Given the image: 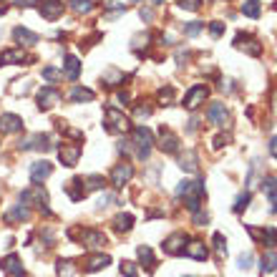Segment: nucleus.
Here are the masks:
<instances>
[{
    "label": "nucleus",
    "instance_id": "3",
    "mask_svg": "<svg viewBox=\"0 0 277 277\" xmlns=\"http://www.w3.org/2000/svg\"><path fill=\"white\" fill-rule=\"evenodd\" d=\"M68 237H78L81 245L98 249V247L106 245V235L103 232H96V229H68Z\"/></svg>",
    "mask_w": 277,
    "mask_h": 277
},
{
    "label": "nucleus",
    "instance_id": "45",
    "mask_svg": "<svg viewBox=\"0 0 277 277\" xmlns=\"http://www.w3.org/2000/svg\"><path fill=\"white\" fill-rule=\"evenodd\" d=\"M252 252H245V254H240V260H237V265H240V270H249L252 267Z\"/></svg>",
    "mask_w": 277,
    "mask_h": 277
},
{
    "label": "nucleus",
    "instance_id": "49",
    "mask_svg": "<svg viewBox=\"0 0 277 277\" xmlns=\"http://www.w3.org/2000/svg\"><path fill=\"white\" fill-rule=\"evenodd\" d=\"M262 242H267L270 247L277 245V229H267V232H265V237H262Z\"/></svg>",
    "mask_w": 277,
    "mask_h": 277
},
{
    "label": "nucleus",
    "instance_id": "41",
    "mask_svg": "<svg viewBox=\"0 0 277 277\" xmlns=\"http://www.w3.org/2000/svg\"><path fill=\"white\" fill-rule=\"evenodd\" d=\"M152 116V106H141V103H136V109H134V119H149Z\"/></svg>",
    "mask_w": 277,
    "mask_h": 277
},
{
    "label": "nucleus",
    "instance_id": "54",
    "mask_svg": "<svg viewBox=\"0 0 277 277\" xmlns=\"http://www.w3.org/2000/svg\"><path fill=\"white\" fill-rule=\"evenodd\" d=\"M141 18H144V20H152V18H154V13H152L149 8H146V10L141 8Z\"/></svg>",
    "mask_w": 277,
    "mask_h": 277
},
{
    "label": "nucleus",
    "instance_id": "17",
    "mask_svg": "<svg viewBox=\"0 0 277 277\" xmlns=\"http://www.w3.org/2000/svg\"><path fill=\"white\" fill-rule=\"evenodd\" d=\"M207 119L215 123V126H227V121H229V114H227L224 103H212V106L207 109Z\"/></svg>",
    "mask_w": 277,
    "mask_h": 277
},
{
    "label": "nucleus",
    "instance_id": "20",
    "mask_svg": "<svg viewBox=\"0 0 277 277\" xmlns=\"http://www.w3.org/2000/svg\"><path fill=\"white\" fill-rule=\"evenodd\" d=\"M184 254H189L191 260H207L209 249H207V245H204L202 240H191V242L184 247Z\"/></svg>",
    "mask_w": 277,
    "mask_h": 277
},
{
    "label": "nucleus",
    "instance_id": "43",
    "mask_svg": "<svg viewBox=\"0 0 277 277\" xmlns=\"http://www.w3.org/2000/svg\"><path fill=\"white\" fill-rule=\"evenodd\" d=\"M86 189H103V186H106V179H103V177H98V174H93V177H89V179H86Z\"/></svg>",
    "mask_w": 277,
    "mask_h": 277
},
{
    "label": "nucleus",
    "instance_id": "9",
    "mask_svg": "<svg viewBox=\"0 0 277 277\" xmlns=\"http://www.w3.org/2000/svg\"><path fill=\"white\" fill-rule=\"evenodd\" d=\"M159 146H161V152H166V154H177V152H179V136H177L174 131H169L166 126H161V129H159Z\"/></svg>",
    "mask_w": 277,
    "mask_h": 277
},
{
    "label": "nucleus",
    "instance_id": "39",
    "mask_svg": "<svg viewBox=\"0 0 277 277\" xmlns=\"http://www.w3.org/2000/svg\"><path fill=\"white\" fill-rule=\"evenodd\" d=\"M103 81H106V86H116V83H123V76L119 71H109V73L103 76Z\"/></svg>",
    "mask_w": 277,
    "mask_h": 277
},
{
    "label": "nucleus",
    "instance_id": "8",
    "mask_svg": "<svg viewBox=\"0 0 277 277\" xmlns=\"http://www.w3.org/2000/svg\"><path fill=\"white\" fill-rule=\"evenodd\" d=\"M209 96V89L207 86H202V83H197V86H191L184 96V106L189 111H194V109H199V103H204V98Z\"/></svg>",
    "mask_w": 277,
    "mask_h": 277
},
{
    "label": "nucleus",
    "instance_id": "25",
    "mask_svg": "<svg viewBox=\"0 0 277 277\" xmlns=\"http://www.w3.org/2000/svg\"><path fill=\"white\" fill-rule=\"evenodd\" d=\"M275 270H277V252L267 249V252L262 254V260H260V272H262V275H270V272H275Z\"/></svg>",
    "mask_w": 277,
    "mask_h": 277
},
{
    "label": "nucleus",
    "instance_id": "50",
    "mask_svg": "<svg viewBox=\"0 0 277 277\" xmlns=\"http://www.w3.org/2000/svg\"><path fill=\"white\" fill-rule=\"evenodd\" d=\"M209 33H212L215 38H219V35L224 33V23H219V20H215V23H209Z\"/></svg>",
    "mask_w": 277,
    "mask_h": 277
},
{
    "label": "nucleus",
    "instance_id": "16",
    "mask_svg": "<svg viewBox=\"0 0 277 277\" xmlns=\"http://www.w3.org/2000/svg\"><path fill=\"white\" fill-rule=\"evenodd\" d=\"M0 131L3 134H18V131H23V119L15 116V114H3L0 116Z\"/></svg>",
    "mask_w": 277,
    "mask_h": 277
},
{
    "label": "nucleus",
    "instance_id": "21",
    "mask_svg": "<svg viewBox=\"0 0 277 277\" xmlns=\"http://www.w3.org/2000/svg\"><path fill=\"white\" fill-rule=\"evenodd\" d=\"M86 186H83V179H71L68 184H66V194L71 197V202H81L83 197H86Z\"/></svg>",
    "mask_w": 277,
    "mask_h": 277
},
{
    "label": "nucleus",
    "instance_id": "15",
    "mask_svg": "<svg viewBox=\"0 0 277 277\" xmlns=\"http://www.w3.org/2000/svg\"><path fill=\"white\" fill-rule=\"evenodd\" d=\"M53 174V166L43 159V161H35V164H31V179L33 184H40V182H46L48 177Z\"/></svg>",
    "mask_w": 277,
    "mask_h": 277
},
{
    "label": "nucleus",
    "instance_id": "22",
    "mask_svg": "<svg viewBox=\"0 0 277 277\" xmlns=\"http://www.w3.org/2000/svg\"><path fill=\"white\" fill-rule=\"evenodd\" d=\"M13 38H15V43H20V46H35L40 38H38V33L28 31V28H23V26H18L15 31H13Z\"/></svg>",
    "mask_w": 277,
    "mask_h": 277
},
{
    "label": "nucleus",
    "instance_id": "35",
    "mask_svg": "<svg viewBox=\"0 0 277 277\" xmlns=\"http://www.w3.org/2000/svg\"><path fill=\"white\" fill-rule=\"evenodd\" d=\"M71 8H73L78 15H81V13L86 15V13L93 10V0H71Z\"/></svg>",
    "mask_w": 277,
    "mask_h": 277
},
{
    "label": "nucleus",
    "instance_id": "1",
    "mask_svg": "<svg viewBox=\"0 0 277 277\" xmlns=\"http://www.w3.org/2000/svg\"><path fill=\"white\" fill-rule=\"evenodd\" d=\"M20 202H23L26 207H28V204H35L43 215H51V209L46 207V204H48V191L40 184H33V186H28L26 191H20Z\"/></svg>",
    "mask_w": 277,
    "mask_h": 277
},
{
    "label": "nucleus",
    "instance_id": "51",
    "mask_svg": "<svg viewBox=\"0 0 277 277\" xmlns=\"http://www.w3.org/2000/svg\"><path fill=\"white\" fill-rule=\"evenodd\" d=\"M116 101H119L121 106H129V101H131V96H129V93H126V91H119V93H116Z\"/></svg>",
    "mask_w": 277,
    "mask_h": 277
},
{
    "label": "nucleus",
    "instance_id": "27",
    "mask_svg": "<svg viewBox=\"0 0 277 277\" xmlns=\"http://www.w3.org/2000/svg\"><path fill=\"white\" fill-rule=\"evenodd\" d=\"M136 254H139V262L141 265H146V270H154L156 260H154V252H152V247L149 245H141L136 249Z\"/></svg>",
    "mask_w": 277,
    "mask_h": 277
},
{
    "label": "nucleus",
    "instance_id": "23",
    "mask_svg": "<svg viewBox=\"0 0 277 277\" xmlns=\"http://www.w3.org/2000/svg\"><path fill=\"white\" fill-rule=\"evenodd\" d=\"M63 73L68 81H76L78 73H81V61L76 56H66V63H63Z\"/></svg>",
    "mask_w": 277,
    "mask_h": 277
},
{
    "label": "nucleus",
    "instance_id": "13",
    "mask_svg": "<svg viewBox=\"0 0 277 277\" xmlns=\"http://www.w3.org/2000/svg\"><path fill=\"white\" fill-rule=\"evenodd\" d=\"M235 46H237L240 51L249 53V56H254V58H257V56H262V43H260V40H254V38H249V35H242V33H240V35L235 38Z\"/></svg>",
    "mask_w": 277,
    "mask_h": 277
},
{
    "label": "nucleus",
    "instance_id": "32",
    "mask_svg": "<svg viewBox=\"0 0 277 277\" xmlns=\"http://www.w3.org/2000/svg\"><path fill=\"white\" fill-rule=\"evenodd\" d=\"M179 166H182L184 172H189V174H194V172H197V154H194V152H186V154L179 159Z\"/></svg>",
    "mask_w": 277,
    "mask_h": 277
},
{
    "label": "nucleus",
    "instance_id": "5",
    "mask_svg": "<svg viewBox=\"0 0 277 277\" xmlns=\"http://www.w3.org/2000/svg\"><path fill=\"white\" fill-rule=\"evenodd\" d=\"M164 252L169 254V257H179V254H184V247H186V235L184 232H174V235H169L166 240H164Z\"/></svg>",
    "mask_w": 277,
    "mask_h": 277
},
{
    "label": "nucleus",
    "instance_id": "46",
    "mask_svg": "<svg viewBox=\"0 0 277 277\" xmlns=\"http://www.w3.org/2000/svg\"><path fill=\"white\" fill-rule=\"evenodd\" d=\"M179 8H184V10H199L202 8V0H179Z\"/></svg>",
    "mask_w": 277,
    "mask_h": 277
},
{
    "label": "nucleus",
    "instance_id": "34",
    "mask_svg": "<svg viewBox=\"0 0 277 277\" xmlns=\"http://www.w3.org/2000/svg\"><path fill=\"white\" fill-rule=\"evenodd\" d=\"M249 199H252V194H249V191H242V194L237 197V202H235L232 212H235V215H242V212H245L247 207H249Z\"/></svg>",
    "mask_w": 277,
    "mask_h": 277
},
{
    "label": "nucleus",
    "instance_id": "47",
    "mask_svg": "<svg viewBox=\"0 0 277 277\" xmlns=\"http://www.w3.org/2000/svg\"><path fill=\"white\" fill-rule=\"evenodd\" d=\"M114 202H116V197H114V194H101L96 204H98V209H103V207H109V204H114Z\"/></svg>",
    "mask_w": 277,
    "mask_h": 277
},
{
    "label": "nucleus",
    "instance_id": "12",
    "mask_svg": "<svg viewBox=\"0 0 277 277\" xmlns=\"http://www.w3.org/2000/svg\"><path fill=\"white\" fill-rule=\"evenodd\" d=\"M0 267H3V272H5L8 277H23L26 275V267H23V262H20L18 254H8V257L0 262Z\"/></svg>",
    "mask_w": 277,
    "mask_h": 277
},
{
    "label": "nucleus",
    "instance_id": "7",
    "mask_svg": "<svg viewBox=\"0 0 277 277\" xmlns=\"http://www.w3.org/2000/svg\"><path fill=\"white\" fill-rule=\"evenodd\" d=\"M56 103H61V91H58V89L43 86V89L38 91V109H40V111H48V109H53Z\"/></svg>",
    "mask_w": 277,
    "mask_h": 277
},
{
    "label": "nucleus",
    "instance_id": "52",
    "mask_svg": "<svg viewBox=\"0 0 277 277\" xmlns=\"http://www.w3.org/2000/svg\"><path fill=\"white\" fill-rule=\"evenodd\" d=\"M224 144H227V136H217V139H215V144H212V146H215V149H222Z\"/></svg>",
    "mask_w": 277,
    "mask_h": 277
},
{
    "label": "nucleus",
    "instance_id": "26",
    "mask_svg": "<svg viewBox=\"0 0 277 277\" xmlns=\"http://www.w3.org/2000/svg\"><path fill=\"white\" fill-rule=\"evenodd\" d=\"M5 219H8V222H28V219H31V209H28L26 204H15V207L5 215Z\"/></svg>",
    "mask_w": 277,
    "mask_h": 277
},
{
    "label": "nucleus",
    "instance_id": "40",
    "mask_svg": "<svg viewBox=\"0 0 277 277\" xmlns=\"http://www.w3.org/2000/svg\"><path fill=\"white\" fill-rule=\"evenodd\" d=\"M202 28H204V23H199V20H191V23H186V26H184V33L194 38V35H199V33H202Z\"/></svg>",
    "mask_w": 277,
    "mask_h": 277
},
{
    "label": "nucleus",
    "instance_id": "29",
    "mask_svg": "<svg viewBox=\"0 0 277 277\" xmlns=\"http://www.w3.org/2000/svg\"><path fill=\"white\" fill-rule=\"evenodd\" d=\"M114 227H116V232H131V227H134V215H119L114 219Z\"/></svg>",
    "mask_w": 277,
    "mask_h": 277
},
{
    "label": "nucleus",
    "instance_id": "11",
    "mask_svg": "<svg viewBox=\"0 0 277 277\" xmlns=\"http://www.w3.org/2000/svg\"><path fill=\"white\" fill-rule=\"evenodd\" d=\"M58 159L63 161V166H76L81 159V144H63L58 149Z\"/></svg>",
    "mask_w": 277,
    "mask_h": 277
},
{
    "label": "nucleus",
    "instance_id": "38",
    "mask_svg": "<svg viewBox=\"0 0 277 277\" xmlns=\"http://www.w3.org/2000/svg\"><path fill=\"white\" fill-rule=\"evenodd\" d=\"M215 249L219 257H227V240H224V235H219V232L215 235Z\"/></svg>",
    "mask_w": 277,
    "mask_h": 277
},
{
    "label": "nucleus",
    "instance_id": "58",
    "mask_svg": "<svg viewBox=\"0 0 277 277\" xmlns=\"http://www.w3.org/2000/svg\"><path fill=\"white\" fill-rule=\"evenodd\" d=\"M0 3H3V0H0Z\"/></svg>",
    "mask_w": 277,
    "mask_h": 277
},
{
    "label": "nucleus",
    "instance_id": "56",
    "mask_svg": "<svg viewBox=\"0 0 277 277\" xmlns=\"http://www.w3.org/2000/svg\"><path fill=\"white\" fill-rule=\"evenodd\" d=\"M152 3H154V5H161V3H164V0H152Z\"/></svg>",
    "mask_w": 277,
    "mask_h": 277
},
{
    "label": "nucleus",
    "instance_id": "48",
    "mask_svg": "<svg viewBox=\"0 0 277 277\" xmlns=\"http://www.w3.org/2000/svg\"><path fill=\"white\" fill-rule=\"evenodd\" d=\"M191 215H194V224H197V227H204V224L209 222V215H207V212H204V215H202V212H191Z\"/></svg>",
    "mask_w": 277,
    "mask_h": 277
},
{
    "label": "nucleus",
    "instance_id": "37",
    "mask_svg": "<svg viewBox=\"0 0 277 277\" xmlns=\"http://www.w3.org/2000/svg\"><path fill=\"white\" fill-rule=\"evenodd\" d=\"M121 275L123 277H136V275H139V267H136V262H129V260H123V262H121Z\"/></svg>",
    "mask_w": 277,
    "mask_h": 277
},
{
    "label": "nucleus",
    "instance_id": "42",
    "mask_svg": "<svg viewBox=\"0 0 277 277\" xmlns=\"http://www.w3.org/2000/svg\"><path fill=\"white\" fill-rule=\"evenodd\" d=\"M61 76L63 73L58 68H53V66H46V68H43V78H46V81H58Z\"/></svg>",
    "mask_w": 277,
    "mask_h": 277
},
{
    "label": "nucleus",
    "instance_id": "24",
    "mask_svg": "<svg viewBox=\"0 0 277 277\" xmlns=\"http://www.w3.org/2000/svg\"><path fill=\"white\" fill-rule=\"evenodd\" d=\"M111 265V257L109 254H96L86 260V272H98V270H106Z\"/></svg>",
    "mask_w": 277,
    "mask_h": 277
},
{
    "label": "nucleus",
    "instance_id": "44",
    "mask_svg": "<svg viewBox=\"0 0 277 277\" xmlns=\"http://www.w3.org/2000/svg\"><path fill=\"white\" fill-rule=\"evenodd\" d=\"M191 191H194V182H189V179L179 182V186H177V197H186V194H191Z\"/></svg>",
    "mask_w": 277,
    "mask_h": 277
},
{
    "label": "nucleus",
    "instance_id": "6",
    "mask_svg": "<svg viewBox=\"0 0 277 277\" xmlns=\"http://www.w3.org/2000/svg\"><path fill=\"white\" fill-rule=\"evenodd\" d=\"M131 177H134V166H131L129 161H121V164H116V166L111 169V184L116 186V189H121L123 184H129Z\"/></svg>",
    "mask_w": 277,
    "mask_h": 277
},
{
    "label": "nucleus",
    "instance_id": "19",
    "mask_svg": "<svg viewBox=\"0 0 277 277\" xmlns=\"http://www.w3.org/2000/svg\"><path fill=\"white\" fill-rule=\"evenodd\" d=\"M262 191L270 199V209L277 212V177H265L262 179Z\"/></svg>",
    "mask_w": 277,
    "mask_h": 277
},
{
    "label": "nucleus",
    "instance_id": "36",
    "mask_svg": "<svg viewBox=\"0 0 277 277\" xmlns=\"http://www.w3.org/2000/svg\"><path fill=\"white\" fill-rule=\"evenodd\" d=\"M184 207L189 209V212H199V207H202V197H199V194H186Z\"/></svg>",
    "mask_w": 277,
    "mask_h": 277
},
{
    "label": "nucleus",
    "instance_id": "4",
    "mask_svg": "<svg viewBox=\"0 0 277 277\" xmlns=\"http://www.w3.org/2000/svg\"><path fill=\"white\" fill-rule=\"evenodd\" d=\"M134 144L139 146V159H149V152L154 146V136L146 126H136L134 129Z\"/></svg>",
    "mask_w": 277,
    "mask_h": 277
},
{
    "label": "nucleus",
    "instance_id": "53",
    "mask_svg": "<svg viewBox=\"0 0 277 277\" xmlns=\"http://www.w3.org/2000/svg\"><path fill=\"white\" fill-rule=\"evenodd\" d=\"M270 154L277 159V136H272V139H270Z\"/></svg>",
    "mask_w": 277,
    "mask_h": 277
},
{
    "label": "nucleus",
    "instance_id": "10",
    "mask_svg": "<svg viewBox=\"0 0 277 277\" xmlns=\"http://www.w3.org/2000/svg\"><path fill=\"white\" fill-rule=\"evenodd\" d=\"M63 10H66L63 0H40V15H43L46 20H51V23L61 18Z\"/></svg>",
    "mask_w": 277,
    "mask_h": 277
},
{
    "label": "nucleus",
    "instance_id": "33",
    "mask_svg": "<svg viewBox=\"0 0 277 277\" xmlns=\"http://www.w3.org/2000/svg\"><path fill=\"white\" fill-rule=\"evenodd\" d=\"M242 13L247 18H260V0H245L242 3Z\"/></svg>",
    "mask_w": 277,
    "mask_h": 277
},
{
    "label": "nucleus",
    "instance_id": "31",
    "mask_svg": "<svg viewBox=\"0 0 277 277\" xmlns=\"http://www.w3.org/2000/svg\"><path fill=\"white\" fill-rule=\"evenodd\" d=\"M56 272H58V277H73L76 275V265L71 260H58L56 262Z\"/></svg>",
    "mask_w": 277,
    "mask_h": 277
},
{
    "label": "nucleus",
    "instance_id": "28",
    "mask_svg": "<svg viewBox=\"0 0 277 277\" xmlns=\"http://www.w3.org/2000/svg\"><path fill=\"white\" fill-rule=\"evenodd\" d=\"M93 98H96V93L91 89H83V86H73V91H71V101H76V103L93 101Z\"/></svg>",
    "mask_w": 277,
    "mask_h": 277
},
{
    "label": "nucleus",
    "instance_id": "18",
    "mask_svg": "<svg viewBox=\"0 0 277 277\" xmlns=\"http://www.w3.org/2000/svg\"><path fill=\"white\" fill-rule=\"evenodd\" d=\"M23 61H28L23 48H8V51L0 53V66H15V63H23Z\"/></svg>",
    "mask_w": 277,
    "mask_h": 277
},
{
    "label": "nucleus",
    "instance_id": "2",
    "mask_svg": "<svg viewBox=\"0 0 277 277\" xmlns=\"http://www.w3.org/2000/svg\"><path fill=\"white\" fill-rule=\"evenodd\" d=\"M103 116H106V131L109 134H126L129 129H131V121H129V116H123V111L119 109H106L103 111Z\"/></svg>",
    "mask_w": 277,
    "mask_h": 277
},
{
    "label": "nucleus",
    "instance_id": "14",
    "mask_svg": "<svg viewBox=\"0 0 277 277\" xmlns=\"http://www.w3.org/2000/svg\"><path fill=\"white\" fill-rule=\"evenodd\" d=\"M20 149H35V152H48L51 149V139H48V134H35L31 139H26V141H20Z\"/></svg>",
    "mask_w": 277,
    "mask_h": 277
},
{
    "label": "nucleus",
    "instance_id": "57",
    "mask_svg": "<svg viewBox=\"0 0 277 277\" xmlns=\"http://www.w3.org/2000/svg\"><path fill=\"white\" fill-rule=\"evenodd\" d=\"M275 111H277V96H275Z\"/></svg>",
    "mask_w": 277,
    "mask_h": 277
},
{
    "label": "nucleus",
    "instance_id": "55",
    "mask_svg": "<svg viewBox=\"0 0 277 277\" xmlns=\"http://www.w3.org/2000/svg\"><path fill=\"white\" fill-rule=\"evenodd\" d=\"M35 3H40V0H18V5H26V8H31Z\"/></svg>",
    "mask_w": 277,
    "mask_h": 277
},
{
    "label": "nucleus",
    "instance_id": "30",
    "mask_svg": "<svg viewBox=\"0 0 277 277\" xmlns=\"http://www.w3.org/2000/svg\"><path fill=\"white\" fill-rule=\"evenodd\" d=\"M156 98H159V103H161V106H172V103H174V98H177L174 86H164L161 91L156 93Z\"/></svg>",
    "mask_w": 277,
    "mask_h": 277
}]
</instances>
